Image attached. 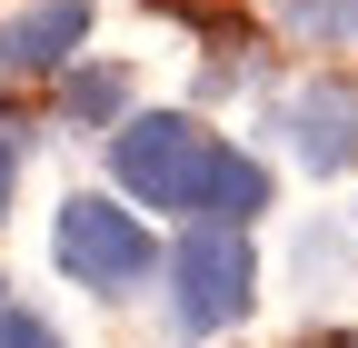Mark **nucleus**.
Wrapping results in <instances>:
<instances>
[{
    "label": "nucleus",
    "instance_id": "f257e3e1",
    "mask_svg": "<svg viewBox=\"0 0 358 348\" xmlns=\"http://www.w3.org/2000/svg\"><path fill=\"white\" fill-rule=\"evenodd\" d=\"M50 259H60V279L90 289V298H140L169 249L150 239V209H129L120 189H70L50 209Z\"/></svg>",
    "mask_w": 358,
    "mask_h": 348
},
{
    "label": "nucleus",
    "instance_id": "f03ea898",
    "mask_svg": "<svg viewBox=\"0 0 358 348\" xmlns=\"http://www.w3.org/2000/svg\"><path fill=\"white\" fill-rule=\"evenodd\" d=\"M159 309H169V328L179 338H219V328H239L249 309H259V239L249 229H209V219H189L169 239V259H159Z\"/></svg>",
    "mask_w": 358,
    "mask_h": 348
},
{
    "label": "nucleus",
    "instance_id": "7ed1b4c3",
    "mask_svg": "<svg viewBox=\"0 0 358 348\" xmlns=\"http://www.w3.org/2000/svg\"><path fill=\"white\" fill-rule=\"evenodd\" d=\"M219 129L199 110H129L110 129V189L129 209H169V219H189V189H199V159H209Z\"/></svg>",
    "mask_w": 358,
    "mask_h": 348
},
{
    "label": "nucleus",
    "instance_id": "20e7f679",
    "mask_svg": "<svg viewBox=\"0 0 358 348\" xmlns=\"http://www.w3.org/2000/svg\"><path fill=\"white\" fill-rule=\"evenodd\" d=\"M268 129H279V150L308 180H348L358 169V80L319 70V80H299V90H279L268 100Z\"/></svg>",
    "mask_w": 358,
    "mask_h": 348
},
{
    "label": "nucleus",
    "instance_id": "39448f33",
    "mask_svg": "<svg viewBox=\"0 0 358 348\" xmlns=\"http://www.w3.org/2000/svg\"><path fill=\"white\" fill-rule=\"evenodd\" d=\"M90 50V0H20L0 10V80H60Z\"/></svg>",
    "mask_w": 358,
    "mask_h": 348
},
{
    "label": "nucleus",
    "instance_id": "423d86ee",
    "mask_svg": "<svg viewBox=\"0 0 358 348\" xmlns=\"http://www.w3.org/2000/svg\"><path fill=\"white\" fill-rule=\"evenodd\" d=\"M268 209H279L268 159H259V150H239V140H209L199 189H189V219H209V229H259ZM189 219H179V229H189Z\"/></svg>",
    "mask_w": 358,
    "mask_h": 348
},
{
    "label": "nucleus",
    "instance_id": "0eeeda50",
    "mask_svg": "<svg viewBox=\"0 0 358 348\" xmlns=\"http://www.w3.org/2000/svg\"><path fill=\"white\" fill-rule=\"evenodd\" d=\"M60 119L70 129H120L129 119V70L120 60H70L60 70Z\"/></svg>",
    "mask_w": 358,
    "mask_h": 348
},
{
    "label": "nucleus",
    "instance_id": "6e6552de",
    "mask_svg": "<svg viewBox=\"0 0 358 348\" xmlns=\"http://www.w3.org/2000/svg\"><path fill=\"white\" fill-rule=\"evenodd\" d=\"M289 269H299L308 289H348V269H358V229L308 219V229H299V249H289Z\"/></svg>",
    "mask_w": 358,
    "mask_h": 348
},
{
    "label": "nucleus",
    "instance_id": "1a4fd4ad",
    "mask_svg": "<svg viewBox=\"0 0 358 348\" xmlns=\"http://www.w3.org/2000/svg\"><path fill=\"white\" fill-rule=\"evenodd\" d=\"M279 10L289 40H308V50H358V0H268Z\"/></svg>",
    "mask_w": 358,
    "mask_h": 348
},
{
    "label": "nucleus",
    "instance_id": "9d476101",
    "mask_svg": "<svg viewBox=\"0 0 358 348\" xmlns=\"http://www.w3.org/2000/svg\"><path fill=\"white\" fill-rule=\"evenodd\" d=\"M0 348H70L50 328V309H20V298H0Z\"/></svg>",
    "mask_w": 358,
    "mask_h": 348
},
{
    "label": "nucleus",
    "instance_id": "9b49d317",
    "mask_svg": "<svg viewBox=\"0 0 358 348\" xmlns=\"http://www.w3.org/2000/svg\"><path fill=\"white\" fill-rule=\"evenodd\" d=\"M20 159H30V129L0 119V219H10V199H20Z\"/></svg>",
    "mask_w": 358,
    "mask_h": 348
},
{
    "label": "nucleus",
    "instance_id": "f8f14e48",
    "mask_svg": "<svg viewBox=\"0 0 358 348\" xmlns=\"http://www.w3.org/2000/svg\"><path fill=\"white\" fill-rule=\"evenodd\" d=\"M348 229H358V219H348Z\"/></svg>",
    "mask_w": 358,
    "mask_h": 348
}]
</instances>
